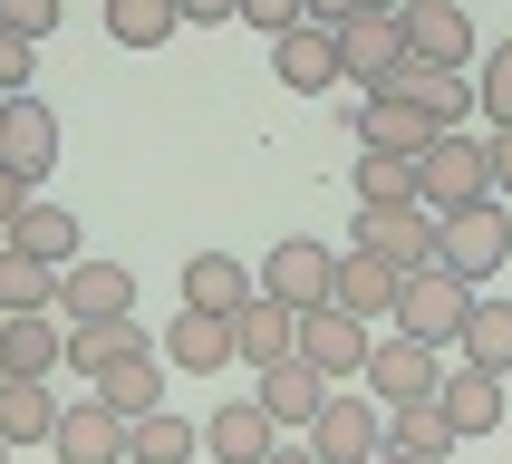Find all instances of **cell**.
<instances>
[{
  "label": "cell",
  "mask_w": 512,
  "mask_h": 464,
  "mask_svg": "<svg viewBox=\"0 0 512 464\" xmlns=\"http://www.w3.org/2000/svg\"><path fill=\"white\" fill-rule=\"evenodd\" d=\"M416 203H426L435 223L464 213V203H493V145L474 126H445V136L416 155Z\"/></svg>",
  "instance_id": "6da1fadb"
},
{
  "label": "cell",
  "mask_w": 512,
  "mask_h": 464,
  "mask_svg": "<svg viewBox=\"0 0 512 464\" xmlns=\"http://www.w3.org/2000/svg\"><path fill=\"white\" fill-rule=\"evenodd\" d=\"M464 310H474V281H455V271L435 261V271H406L387 329H406V339H426V348H464Z\"/></svg>",
  "instance_id": "7a4b0ae2"
},
{
  "label": "cell",
  "mask_w": 512,
  "mask_h": 464,
  "mask_svg": "<svg viewBox=\"0 0 512 464\" xmlns=\"http://www.w3.org/2000/svg\"><path fill=\"white\" fill-rule=\"evenodd\" d=\"M435 261H445L455 281L484 290L493 271L512 261V213H503V203H464V213H445V223H435Z\"/></svg>",
  "instance_id": "3957f363"
},
{
  "label": "cell",
  "mask_w": 512,
  "mask_h": 464,
  "mask_svg": "<svg viewBox=\"0 0 512 464\" xmlns=\"http://www.w3.org/2000/svg\"><path fill=\"white\" fill-rule=\"evenodd\" d=\"M377 445H387V406L368 387H329L310 416V455L319 464H377Z\"/></svg>",
  "instance_id": "277c9868"
},
{
  "label": "cell",
  "mask_w": 512,
  "mask_h": 464,
  "mask_svg": "<svg viewBox=\"0 0 512 464\" xmlns=\"http://www.w3.org/2000/svg\"><path fill=\"white\" fill-rule=\"evenodd\" d=\"M435 377H445V348L406 339V329H387V339H368V368H358V387H368L377 406H416L435 397Z\"/></svg>",
  "instance_id": "5b68a950"
},
{
  "label": "cell",
  "mask_w": 512,
  "mask_h": 464,
  "mask_svg": "<svg viewBox=\"0 0 512 464\" xmlns=\"http://www.w3.org/2000/svg\"><path fill=\"white\" fill-rule=\"evenodd\" d=\"M329 281H339V252L310 242V232L261 252V300H281V310H329Z\"/></svg>",
  "instance_id": "8992f818"
},
{
  "label": "cell",
  "mask_w": 512,
  "mask_h": 464,
  "mask_svg": "<svg viewBox=\"0 0 512 464\" xmlns=\"http://www.w3.org/2000/svg\"><path fill=\"white\" fill-rule=\"evenodd\" d=\"M49 455L58 464H126V416H116L97 387L58 397V426H49Z\"/></svg>",
  "instance_id": "52a82bcc"
},
{
  "label": "cell",
  "mask_w": 512,
  "mask_h": 464,
  "mask_svg": "<svg viewBox=\"0 0 512 464\" xmlns=\"http://www.w3.org/2000/svg\"><path fill=\"white\" fill-rule=\"evenodd\" d=\"M358 252L387 271H435V213L426 203H358Z\"/></svg>",
  "instance_id": "ba28073f"
},
{
  "label": "cell",
  "mask_w": 512,
  "mask_h": 464,
  "mask_svg": "<svg viewBox=\"0 0 512 464\" xmlns=\"http://www.w3.org/2000/svg\"><path fill=\"white\" fill-rule=\"evenodd\" d=\"M368 339H377V329H368L358 310H339V300H329V310H300V368H319L329 387H358Z\"/></svg>",
  "instance_id": "9c48e42d"
},
{
  "label": "cell",
  "mask_w": 512,
  "mask_h": 464,
  "mask_svg": "<svg viewBox=\"0 0 512 464\" xmlns=\"http://www.w3.org/2000/svg\"><path fill=\"white\" fill-rule=\"evenodd\" d=\"M0 165L20 174V184H39V174L58 165V107L39 97V87L0 97Z\"/></svg>",
  "instance_id": "30bf717a"
},
{
  "label": "cell",
  "mask_w": 512,
  "mask_h": 464,
  "mask_svg": "<svg viewBox=\"0 0 512 464\" xmlns=\"http://www.w3.org/2000/svg\"><path fill=\"white\" fill-rule=\"evenodd\" d=\"M49 310L58 319H126L136 310V271H126V261H68V271H58V290H49Z\"/></svg>",
  "instance_id": "8fae6325"
},
{
  "label": "cell",
  "mask_w": 512,
  "mask_h": 464,
  "mask_svg": "<svg viewBox=\"0 0 512 464\" xmlns=\"http://www.w3.org/2000/svg\"><path fill=\"white\" fill-rule=\"evenodd\" d=\"M397 29H406V58H426V68H474V20H464V0H406Z\"/></svg>",
  "instance_id": "7c38bea8"
},
{
  "label": "cell",
  "mask_w": 512,
  "mask_h": 464,
  "mask_svg": "<svg viewBox=\"0 0 512 464\" xmlns=\"http://www.w3.org/2000/svg\"><path fill=\"white\" fill-rule=\"evenodd\" d=\"M406 107H426V126H474V68H426V58H397V78H387ZM377 97V87H368Z\"/></svg>",
  "instance_id": "4fadbf2b"
},
{
  "label": "cell",
  "mask_w": 512,
  "mask_h": 464,
  "mask_svg": "<svg viewBox=\"0 0 512 464\" xmlns=\"http://www.w3.org/2000/svg\"><path fill=\"white\" fill-rule=\"evenodd\" d=\"M397 58H406V29H397V10H358V20H339V78H358V87H387V78H397Z\"/></svg>",
  "instance_id": "5bb4252c"
},
{
  "label": "cell",
  "mask_w": 512,
  "mask_h": 464,
  "mask_svg": "<svg viewBox=\"0 0 512 464\" xmlns=\"http://www.w3.org/2000/svg\"><path fill=\"white\" fill-rule=\"evenodd\" d=\"M155 348H165V368H174V377H223V368H232V319H213V310H174Z\"/></svg>",
  "instance_id": "9a60e30c"
},
{
  "label": "cell",
  "mask_w": 512,
  "mask_h": 464,
  "mask_svg": "<svg viewBox=\"0 0 512 464\" xmlns=\"http://www.w3.org/2000/svg\"><path fill=\"white\" fill-rule=\"evenodd\" d=\"M271 78H281V87H300V97L339 87V29H319V20L281 29V39H271Z\"/></svg>",
  "instance_id": "2e32d148"
},
{
  "label": "cell",
  "mask_w": 512,
  "mask_h": 464,
  "mask_svg": "<svg viewBox=\"0 0 512 464\" xmlns=\"http://www.w3.org/2000/svg\"><path fill=\"white\" fill-rule=\"evenodd\" d=\"M252 300H261V271H252V261H232V252H194V261H184V310L232 319V310H252Z\"/></svg>",
  "instance_id": "e0dca14e"
},
{
  "label": "cell",
  "mask_w": 512,
  "mask_h": 464,
  "mask_svg": "<svg viewBox=\"0 0 512 464\" xmlns=\"http://www.w3.org/2000/svg\"><path fill=\"white\" fill-rule=\"evenodd\" d=\"M232 358L242 368H281V358H300V310H281V300H252V310H232Z\"/></svg>",
  "instance_id": "ac0fdd59"
},
{
  "label": "cell",
  "mask_w": 512,
  "mask_h": 464,
  "mask_svg": "<svg viewBox=\"0 0 512 464\" xmlns=\"http://www.w3.org/2000/svg\"><path fill=\"white\" fill-rule=\"evenodd\" d=\"M426 145H435L426 107H406L397 87H377L368 107H358V155H426Z\"/></svg>",
  "instance_id": "d6986e66"
},
{
  "label": "cell",
  "mask_w": 512,
  "mask_h": 464,
  "mask_svg": "<svg viewBox=\"0 0 512 464\" xmlns=\"http://www.w3.org/2000/svg\"><path fill=\"white\" fill-rule=\"evenodd\" d=\"M58 348H68V319L58 310L0 319V377H58Z\"/></svg>",
  "instance_id": "ffe728a7"
},
{
  "label": "cell",
  "mask_w": 512,
  "mask_h": 464,
  "mask_svg": "<svg viewBox=\"0 0 512 464\" xmlns=\"http://www.w3.org/2000/svg\"><path fill=\"white\" fill-rule=\"evenodd\" d=\"M435 406H445L455 445H464V435H493V426H503V377H493V368H445V377H435Z\"/></svg>",
  "instance_id": "44dd1931"
},
{
  "label": "cell",
  "mask_w": 512,
  "mask_h": 464,
  "mask_svg": "<svg viewBox=\"0 0 512 464\" xmlns=\"http://www.w3.org/2000/svg\"><path fill=\"white\" fill-rule=\"evenodd\" d=\"M397 290H406V271H387V261L358 252V242L339 252V281H329V300H339V310H358V319L377 329V319H397Z\"/></svg>",
  "instance_id": "7402d4cb"
},
{
  "label": "cell",
  "mask_w": 512,
  "mask_h": 464,
  "mask_svg": "<svg viewBox=\"0 0 512 464\" xmlns=\"http://www.w3.org/2000/svg\"><path fill=\"white\" fill-rule=\"evenodd\" d=\"M87 387H97V397L136 426V416H155V397H165V348H126V358H107Z\"/></svg>",
  "instance_id": "603a6c76"
},
{
  "label": "cell",
  "mask_w": 512,
  "mask_h": 464,
  "mask_svg": "<svg viewBox=\"0 0 512 464\" xmlns=\"http://www.w3.org/2000/svg\"><path fill=\"white\" fill-rule=\"evenodd\" d=\"M126 348H155V339L136 329V310H126V319H68V348H58V377H78V387H87V377L107 368V358H126Z\"/></svg>",
  "instance_id": "cb8c5ba5"
},
{
  "label": "cell",
  "mask_w": 512,
  "mask_h": 464,
  "mask_svg": "<svg viewBox=\"0 0 512 464\" xmlns=\"http://www.w3.org/2000/svg\"><path fill=\"white\" fill-rule=\"evenodd\" d=\"M261 416H271V426L281 435H310V416H319V397H329V377L319 368H300V358H281V368H261Z\"/></svg>",
  "instance_id": "d4e9b609"
},
{
  "label": "cell",
  "mask_w": 512,
  "mask_h": 464,
  "mask_svg": "<svg viewBox=\"0 0 512 464\" xmlns=\"http://www.w3.org/2000/svg\"><path fill=\"white\" fill-rule=\"evenodd\" d=\"M203 445H213L223 464H261L271 445H281V426L261 416V397H223L213 416H203Z\"/></svg>",
  "instance_id": "484cf974"
},
{
  "label": "cell",
  "mask_w": 512,
  "mask_h": 464,
  "mask_svg": "<svg viewBox=\"0 0 512 464\" xmlns=\"http://www.w3.org/2000/svg\"><path fill=\"white\" fill-rule=\"evenodd\" d=\"M0 242H20L29 261L68 271V261H78V213H68V203H49V194H29V203H20V223L0 232Z\"/></svg>",
  "instance_id": "4316f807"
},
{
  "label": "cell",
  "mask_w": 512,
  "mask_h": 464,
  "mask_svg": "<svg viewBox=\"0 0 512 464\" xmlns=\"http://www.w3.org/2000/svg\"><path fill=\"white\" fill-rule=\"evenodd\" d=\"M58 426V387L49 377H0V435H10V455L20 445H49Z\"/></svg>",
  "instance_id": "83f0119b"
},
{
  "label": "cell",
  "mask_w": 512,
  "mask_h": 464,
  "mask_svg": "<svg viewBox=\"0 0 512 464\" xmlns=\"http://www.w3.org/2000/svg\"><path fill=\"white\" fill-rule=\"evenodd\" d=\"M194 445H203V426H184L174 406H155V416H136V426H126V464H184Z\"/></svg>",
  "instance_id": "f1b7e54d"
},
{
  "label": "cell",
  "mask_w": 512,
  "mask_h": 464,
  "mask_svg": "<svg viewBox=\"0 0 512 464\" xmlns=\"http://www.w3.org/2000/svg\"><path fill=\"white\" fill-rule=\"evenodd\" d=\"M464 368L512 377V300H474L464 310Z\"/></svg>",
  "instance_id": "f546056e"
},
{
  "label": "cell",
  "mask_w": 512,
  "mask_h": 464,
  "mask_svg": "<svg viewBox=\"0 0 512 464\" xmlns=\"http://www.w3.org/2000/svg\"><path fill=\"white\" fill-rule=\"evenodd\" d=\"M49 290H58V271H49V261H29L20 242H0V319L49 310Z\"/></svg>",
  "instance_id": "4dcf8cb0"
},
{
  "label": "cell",
  "mask_w": 512,
  "mask_h": 464,
  "mask_svg": "<svg viewBox=\"0 0 512 464\" xmlns=\"http://www.w3.org/2000/svg\"><path fill=\"white\" fill-rule=\"evenodd\" d=\"M387 445H406V455H455V426H445V406L435 397H416V406H387Z\"/></svg>",
  "instance_id": "1f68e13d"
},
{
  "label": "cell",
  "mask_w": 512,
  "mask_h": 464,
  "mask_svg": "<svg viewBox=\"0 0 512 464\" xmlns=\"http://www.w3.org/2000/svg\"><path fill=\"white\" fill-rule=\"evenodd\" d=\"M174 29H184L174 0H107V39H116V49H165Z\"/></svg>",
  "instance_id": "d6a6232c"
},
{
  "label": "cell",
  "mask_w": 512,
  "mask_h": 464,
  "mask_svg": "<svg viewBox=\"0 0 512 464\" xmlns=\"http://www.w3.org/2000/svg\"><path fill=\"white\" fill-rule=\"evenodd\" d=\"M474 116L484 126H512V39L474 58Z\"/></svg>",
  "instance_id": "836d02e7"
},
{
  "label": "cell",
  "mask_w": 512,
  "mask_h": 464,
  "mask_svg": "<svg viewBox=\"0 0 512 464\" xmlns=\"http://www.w3.org/2000/svg\"><path fill=\"white\" fill-rule=\"evenodd\" d=\"M358 203H416V155H358Z\"/></svg>",
  "instance_id": "e575fe53"
},
{
  "label": "cell",
  "mask_w": 512,
  "mask_h": 464,
  "mask_svg": "<svg viewBox=\"0 0 512 464\" xmlns=\"http://www.w3.org/2000/svg\"><path fill=\"white\" fill-rule=\"evenodd\" d=\"M29 78H39V39H20V29H0V97H20Z\"/></svg>",
  "instance_id": "d590c367"
},
{
  "label": "cell",
  "mask_w": 512,
  "mask_h": 464,
  "mask_svg": "<svg viewBox=\"0 0 512 464\" xmlns=\"http://www.w3.org/2000/svg\"><path fill=\"white\" fill-rule=\"evenodd\" d=\"M68 20V0H0V29H20V39H49Z\"/></svg>",
  "instance_id": "8d00e7d4"
},
{
  "label": "cell",
  "mask_w": 512,
  "mask_h": 464,
  "mask_svg": "<svg viewBox=\"0 0 512 464\" xmlns=\"http://www.w3.org/2000/svg\"><path fill=\"white\" fill-rule=\"evenodd\" d=\"M232 20H252L261 39H281V29H300V20H310V0H242Z\"/></svg>",
  "instance_id": "74e56055"
},
{
  "label": "cell",
  "mask_w": 512,
  "mask_h": 464,
  "mask_svg": "<svg viewBox=\"0 0 512 464\" xmlns=\"http://www.w3.org/2000/svg\"><path fill=\"white\" fill-rule=\"evenodd\" d=\"M484 145H493V203H512V126H493Z\"/></svg>",
  "instance_id": "f35d334b"
},
{
  "label": "cell",
  "mask_w": 512,
  "mask_h": 464,
  "mask_svg": "<svg viewBox=\"0 0 512 464\" xmlns=\"http://www.w3.org/2000/svg\"><path fill=\"white\" fill-rule=\"evenodd\" d=\"M232 10H242V0H174V20H203V29H223Z\"/></svg>",
  "instance_id": "ab89813d"
},
{
  "label": "cell",
  "mask_w": 512,
  "mask_h": 464,
  "mask_svg": "<svg viewBox=\"0 0 512 464\" xmlns=\"http://www.w3.org/2000/svg\"><path fill=\"white\" fill-rule=\"evenodd\" d=\"M29 194H39V184H20V174H10V165H0V232H10V223H20V203Z\"/></svg>",
  "instance_id": "60d3db41"
},
{
  "label": "cell",
  "mask_w": 512,
  "mask_h": 464,
  "mask_svg": "<svg viewBox=\"0 0 512 464\" xmlns=\"http://www.w3.org/2000/svg\"><path fill=\"white\" fill-rule=\"evenodd\" d=\"M358 10H387V0H310V20H319V29H339V20H358Z\"/></svg>",
  "instance_id": "b9f144b4"
},
{
  "label": "cell",
  "mask_w": 512,
  "mask_h": 464,
  "mask_svg": "<svg viewBox=\"0 0 512 464\" xmlns=\"http://www.w3.org/2000/svg\"><path fill=\"white\" fill-rule=\"evenodd\" d=\"M261 464H319V455H310V435H281V445H271Z\"/></svg>",
  "instance_id": "7bdbcfd3"
},
{
  "label": "cell",
  "mask_w": 512,
  "mask_h": 464,
  "mask_svg": "<svg viewBox=\"0 0 512 464\" xmlns=\"http://www.w3.org/2000/svg\"><path fill=\"white\" fill-rule=\"evenodd\" d=\"M377 464H435V455H406V445H377Z\"/></svg>",
  "instance_id": "ee69618b"
},
{
  "label": "cell",
  "mask_w": 512,
  "mask_h": 464,
  "mask_svg": "<svg viewBox=\"0 0 512 464\" xmlns=\"http://www.w3.org/2000/svg\"><path fill=\"white\" fill-rule=\"evenodd\" d=\"M0 464H10V435H0Z\"/></svg>",
  "instance_id": "f6af8a7d"
},
{
  "label": "cell",
  "mask_w": 512,
  "mask_h": 464,
  "mask_svg": "<svg viewBox=\"0 0 512 464\" xmlns=\"http://www.w3.org/2000/svg\"><path fill=\"white\" fill-rule=\"evenodd\" d=\"M387 10H406V0H387Z\"/></svg>",
  "instance_id": "bcb514c9"
}]
</instances>
